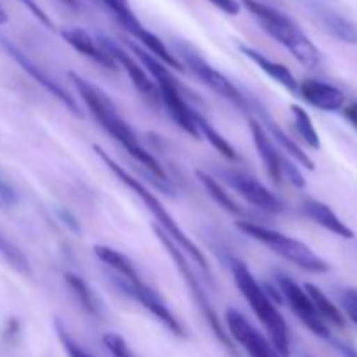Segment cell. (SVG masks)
<instances>
[{"label": "cell", "instance_id": "cell-3", "mask_svg": "<svg viewBox=\"0 0 357 357\" xmlns=\"http://www.w3.org/2000/svg\"><path fill=\"white\" fill-rule=\"evenodd\" d=\"M230 271H232L234 281H236L237 288H239L241 295L244 296L248 303H250L251 310L255 316L258 317L261 324H264L265 331L268 335V340L275 347L282 357L289 356V330L286 324L284 317L279 312L275 307L274 298L268 295L267 289L257 281L253 272L250 271L243 260L232 258L230 261Z\"/></svg>", "mask_w": 357, "mask_h": 357}, {"label": "cell", "instance_id": "cell-6", "mask_svg": "<svg viewBox=\"0 0 357 357\" xmlns=\"http://www.w3.org/2000/svg\"><path fill=\"white\" fill-rule=\"evenodd\" d=\"M237 229L246 234V236H250L251 239L267 246L272 253L279 255L281 258L291 261L293 265L303 268V271L312 272V274H324V272L330 271V265L302 241L293 239V237L284 236L282 232L258 225V223L250 222V220L237 222Z\"/></svg>", "mask_w": 357, "mask_h": 357}, {"label": "cell", "instance_id": "cell-23", "mask_svg": "<svg viewBox=\"0 0 357 357\" xmlns=\"http://www.w3.org/2000/svg\"><path fill=\"white\" fill-rule=\"evenodd\" d=\"M195 176H197V180L201 181L202 187L206 188V192L209 194V197H211L213 201L220 206V208H223L227 213H230V215H236V216L246 215V211H244V209L241 208L236 201H234L232 195H230L229 192L222 187V183H220L215 176H211V174L206 173V171H202V169L195 171Z\"/></svg>", "mask_w": 357, "mask_h": 357}, {"label": "cell", "instance_id": "cell-2", "mask_svg": "<svg viewBox=\"0 0 357 357\" xmlns=\"http://www.w3.org/2000/svg\"><path fill=\"white\" fill-rule=\"evenodd\" d=\"M93 150L96 152V155L103 160L105 166H107L108 169H110L112 173H114L115 176H117L119 180H121L122 183L129 188V190L135 192V195H138V197L142 199V202L145 204V208L149 209V211L153 215V218H155L157 227H159V229H162L164 232H166L167 236H169L171 239L178 244V246H180V250H183L185 253H187L188 257H190L192 260H194L195 264L201 267L202 272H206L208 275H211V268H209V264H208V260H206L204 255H202V251L199 250L197 244H195L194 241H192L190 237L183 232V229L178 225L176 220H174L173 216H171V213L164 208L162 202L155 197V194H152V190H149V188H146L145 185L138 180V178H135L131 173H128V171H126L124 167L117 162V160L112 159V157L108 155V153L105 152L100 145H94Z\"/></svg>", "mask_w": 357, "mask_h": 357}, {"label": "cell", "instance_id": "cell-8", "mask_svg": "<svg viewBox=\"0 0 357 357\" xmlns=\"http://www.w3.org/2000/svg\"><path fill=\"white\" fill-rule=\"evenodd\" d=\"M174 49H176V58L178 61L181 63V66H187L199 80H201L204 86H208L213 93H216L218 96L225 98L227 101L234 103L236 107H239L241 110L250 112V100L248 96H244L234 82H230L222 72L215 68L213 65H209L197 51L190 47L188 44H183V42H176L174 44Z\"/></svg>", "mask_w": 357, "mask_h": 357}, {"label": "cell", "instance_id": "cell-18", "mask_svg": "<svg viewBox=\"0 0 357 357\" xmlns=\"http://www.w3.org/2000/svg\"><path fill=\"white\" fill-rule=\"evenodd\" d=\"M250 129L251 136H253L255 149H257L258 155H260L261 162L265 164V169H267L268 176L274 183H281L282 181V157L278 152V149L272 143L271 136L267 135L264 128H261L260 122L251 115L250 117Z\"/></svg>", "mask_w": 357, "mask_h": 357}, {"label": "cell", "instance_id": "cell-27", "mask_svg": "<svg viewBox=\"0 0 357 357\" xmlns=\"http://www.w3.org/2000/svg\"><path fill=\"white\" fill-rule=\"evenodd\" d=\"M100 2L114 14V17L119 21V24L131 35H135L136 31L143 26V24L139 23L138 17H136V14L132 13L128 0H100Z\"/></svg>", "mask_w": 357, "mask_h": 357}, {"label": "cell", "instance_id": "cell-21", "mask_svg": "<svg viewBox=\"0 0 357 357\" xmlns=\"http://www.w3.org/2000/svg\"><path fill=\"white\" fill-rule=\"evenodd\" d=\"M303 213L309 220H312L314 223H317L319 227L326 229L328 232L335 234L338 237H344V239H352L354 237V232L342 222L337 216V213L326 206L324 202L316 201V199H309V201L303 202L302 206Z\"/></svg>", "mask_w": 357, "mask_h": 357}, {"label": "cell", "instance_id": "cell-16", "mask_svg": "<svg viewBox=\"0 0 357 357\" xmlns=\"http://www.w3.org/2000/svg\"><path fill=\"white\" fill-rule=\"evenodd\" d=\"M298 93L307 103L324 112H337L345 105V94L338 87L316 79H305L300 82Z\"/></svg>", "mask_w": 357, "mask_h": 357}, {"label": "cell", "instance_id": "cell-10", "mask_svg": "<svg viewBox=\"0 0 357 357\" xmlns=\"http://www.w3.org/2000/svg\"><path fill=\"white\" fill-rule=\"evenodd\" d=\"M112 279H114L117 288L121 289L124 295H128L129 298L142 303V305L145 307V309L149 310V312L152 314L160 324H164V326H166L174 337H181V338L185 337V330L183 326H181L180 321L176 319V316L171 312V309L166 305V302L160 298L159 293H157L153 288H150L143 279L129 282V281H124V279L117 278V275L114 274H112Z\"/></svg>", "mask_w": 357, "mask_h": 357}, {"label": "cell", "instance_id": "cell-22", "mask_svg": "<svg viewBox=\"0 0 357 357\" xmlns=\"http://www.w3.org/2000/svg\"><path fill=\"white\" fill-rule=\"evenodd\" d=\"M93 250H94V255L98 257V260H100L101 264L107 265L114 275H117V278L124 279V281H129V282L142 279L139 272L136 271L135 264H132L124 253H121V251L108 246H94Z\"/></svg>", "mask_w": 357, "mask_h": 357}, {"label": "cell", "instance_id": "cell-32", "mask_svg": "<svg viewBox=\"0 0 357 357\" xmlns=\"http://www.w3.org/2000/svg\"><path fill=\"white\" fill-rule=\"evenodd\" d=\"M340 302L349 319L357 326V289H344V293L340 295Z\"/></svg>", "mask_w": 357, "mask_h": 357}, {"label": "cell", "instance_id": "cell-28", "mask_svg": "<svg viewBox=\"0 0 357 357\" xmlns=\"http://www.w3.org/2000/svg\"><path fill=\"white\" fill-rule=\"evenodd\" d=\"M291 114H293V122H295L296 131H298V135L302 136L303 142H305L310 149L319 150L321 139H319V135H317L316 128H314L310 115L307 114L302 107H298V105H293Z\"/></svg>", "mask_w": 357, "mask_h": 357}, {"label": "cell", "instance_id": "cell-15", "mask_svg": "<svg viewBox=\"0 0 357 357\" xmlns=\"http://www.w3.org/2000/svg\"><path fill=\"white\" fill-rule=\"evenodd\" d=\"M253 110H255V114L258 115L257 121L260 122L261 128L267 131V135L271 136V139H275V143L281 146V150H284V152L288 153L289 159L296 160V162L302 164L303 167H307V169L312 171L314 160L310 159V157L307 155L302 149H300L298 143L293 142V138H289L288 132H286L284 129H282L281 126H279L278 122L271 117V114H268V112L265 110V108L261 107L257 100H250V112H253Z\"/></svg>", "mask_w": 357, "mask_h": 357}, {"label": "cell", "instance_id": "cell-13", "mask_svg": "<svg viewBox=\"0 0 357 357\" xmlns=\"http://www.w3.org/2000/svg\"><path fill=\"white\" fill-rule=\"evenodd\" d=\"M225 324L229 330V337L234 338L250 357H282L275 351L272 342L265 335H261L241 310L234 309V307L227 309Z\"/></svg>", "mask_w": 357, "mask_h": 357}, {"label": "cell", "instance_id": "cell-5", "mask_svg": "<svg viewBox=\"0 0 357 357\" xmlns=\"http://www.w3.org/2000/svg\"><path fill=\"white\" fill-rule=\"evenodd\" d=\"M129 47H131L132 54L138 58V61L142 63L143 68L146 70L150 77H152L153 84L157 87V93H159V100L164 107L167 108L169 115L173 117V121L183 129L187 135H190L192 138L199 139L197 128L194 124V112L195 108H192L187 103V100L183 98V93L180 89V84H178L176 77L171 73L169 66L164 65L162 61L155 58V56L150 54L149 51H145L139 45L129 42Z\"/></svg>", "mask_w": 357, "mask_h": 357}, {"label": "cell", "instance_id": "cell-39", "mask_svg": "<svg viewBox=\"0 0 357 357\" xmlns=\"http://www.w3.org/2000/svg\"><path fill=\"white\" fill-rule=\"evenodd\" d=\"M3 23H7V14H6V10L0 7V24H3Z\"/></svg>", "mask_w": 357, "mask_h": 357}, {"label": "cell", "instance_id": "cell-31", "mask_svg": "<svg viewBox=\"0 0 357 357\" xmlns=\"http://www.w3.org/2000/svg\"><path fill=\"white\" fill-rule=\"evenodd\" d=\"M103 345L112 357H135L132 351L129 349L128 342L119 333L103 335Z\"/></svg>", "mask_w": 357, "mask_h": 357}, {"label": "cell", "instance_id": "cell-30", "mask_svg": "<svg viewBox=\"0 0 357 357\" xmlns=\"http://www.w3.org/2000/svg\"><path fill=\"white\" fill-rule=\"evenodd\" d=\"M54 326H56V333H58L59 342H61V345L65 347L66 354H68L70 357H93L89 352L84 351V349L80 347L75 340H73L72 335L68 333V330H66V328L61 324V321H56Z\"/></svg>", "mask_w": 357, "mask_h": 357}, {"label": "cell", "instance_id": "cell-38", "mask_svg": "<svg viewBox=\"0 0 357 357\" xmlns=\"http://www.w3.org/2000/svg\"><path fill=\"white\" fill-rule=\"evenodd\" d=\"M59 2H63L65 6H68V7H73V9L79 6V2H77V0H59Z\"/></svg>", "mask_w": 357, "mask_h": 357}, {"label": "cell", "instance_id": "cell-40", "mask_svg": "<svg viewBox=\"0 0 357 357\" xmlns=\"http://www.w3.org/2000/svg\"><path fill=\"white\" fill-rule=\"evenodd\" d=\"M307 357H310V356H307Z\"/></svg>", "mask_w": 357, "mask_h": 357}, {"label": "cell", "instance_id": "cell-12", "mask_svg": "<svg viewBox=\"0 0 357 357\" xmlns=\"http://www.w3.org/2000/svg\"><path fill=\"white\" fill-rule=\"evenodd\" d=\"M0 45H2L3 51H6L7 54H9L10 58H13L14 61H16L17 65H20L21 68H23L24 72H26L28 75L35 80V82L40 84V86L44 87L49 94H52V96H54L59 103L65 105L66 110H70L73 115H77V117H80V115H82V110H80V107H79V103H77L75 98H73L72 94H70L68 91L61 86V84L56 82L54 79H51V77L47 75V72H45L44 68H40V66H38L37 63L30 58V56L24 54L20 47H16V45H14L10 40H7L6 37H0Z\"/></svg>", "mask_w": 357, "mask_h": 357}, {"label": "cell", "instance_id": "cell-24", "mask_svg": "<svg viewBox=\"0 0 357 357\" xmlns=\"http://www.w3.org/2000/svg\"><path fill=\"white\" fill-rule=\"evenodd\" d=\"M194 124L195 128H197L199 136H204V138L209 142V145H211L215 150H218L225 159L239 160V155H237L236 149H234V146L227 142V138H223V136L213 128L211 122H209L204 115L199 114L197 110L194 112Z\"/></svg>", "mask_w": 357, "mask_h": 357}, {"label": "cell", "instance_id": "cell-17", "mask_svg": "<svg viewBox=\"0 0 357 357\" xmlns=\"http://www.w3.org/2000/svg\"><path fill=\"white\" fill-rule=\"evenodd\" d=\"M309 7L328 33L347 44H357V30L347 17L321 0H310Z\"/></svg>", "mask_w": 357, "mask_h": 357}, {"label": "cell", "instance_id": "cell-35", "mask_svg": "<svg viewBox=\"0 0 357 357\" xmlns=\"http://www.w3.org/2000/svg\"><path fill=\"white\" fill-rule=\"evenodd\" d=\"M16 202H17V194L13 190V187H9V185L0 178V204L14 206Z\"/></svg>", "mask_w": 357, "mask_h": 357}, {"label": "cell", "instance_id": "cell-19", "mask_svg": "<svg viewBox=\"0 0 357 357\" xmlns=\"http://www.w3.org/2000/svg\"><path fill=\"white\" fill-rule=\"evenodd\" d=\"M61 37L65 38L66 44L72 45L77 52H80L82 56L89 58L91 61L98 63L100 66L107 70H117L114 59L105 52V49L101 47L100 42L93 37L91 33H87L82 28H63Z\"/></svg>", "mask_w": 357, "mask_h": 357}, {"label": "cell", "instance_id": "cell-9", "mask_svg": "<svg viewBox=\"0 0 357 357\" xmlns=\"http://www.w3.org/2000/svg\"><path fill=\"white\" fill-rule=\"evenodd\" d=\"M275 281H278V291L286 302L291 307L293 314L312 331L316 337L324 338V340H330L331 333L328 330L326 323L323 321V317L319 316V312L314 307L312 300L307 295L305 289L298 284V282L293 281L289 275L278 272L275 274Z\"/></svg>", "mask_w": 357, "mask_h": 357}, {"label": "cell", "instance_id": "cell-36", "mask_svg": "<svg viewBox=\"0 0 357 357\" xmlns=\"http://www.w3.org/2000/svg\"><path fill=\"white\" fill-rule=\"evenodd\" d=\"M330 342H331V344H333V347L337 349V351L340 352V354L344 356V357H357L356 349L351 347V345H349V344H345V342L337 340V338H333V337L330 338Z\"/></svg>", "mask_w": 357, "mask_h": 357}, {"label": "cell", "instance_id": "cell-33", "mask_svg": "<svg viewBox=\"0 0 357 357\" xmlns=\"http://www.w3.org/2000/svg\"><path fill=\"white\" fill-rule=\"evenodd\" d=\"M21 3H23L24 7H26L28 10H30L31 14H33L35 17H37L38 21H40L42 24H44L45 28H49V30H54V23H52L51 20H49V16L47 14L44 13V10L40 9V7L37 6V3H35V0H20Z\"/></svg>", "mask_w": 357, "mask_h": 357}, {"label": "cell", "instance_id": "cell-4", "mask_svg": "<svg viewBox=\"0 0 357 357\" xmlns=\"http://www.w3.org/2000/svg\"><path fill=\"white\" fill-rule=\"evenodd\" d=\"M241 6L246 7L261 28L271 35L274 40L284 45L302 65L307 68H317L321 65V52L314 42L303 33L298 24L289 20L286 14L274 7L261 3L258 0H241Z\"/></svg>", "mask_w": 357, "mask_h": 357}, {"label": "cell", "instance_id": "cell-14", "mask_svg": "<svg viewBox=\"0 0 357 357\" xmlns=\"http://www.w3.org/2000/svg\"><path fill=\"white\" fill-rule=\"evenodd\" d=\"M96 40L100 42V45L105 49V52L114 59L115 65L122 66V68L126 70V73H128L132 86H135L136 89L146 98V100L152 101L153 105H159L160 100H159V93H157L155 84H153L152 77L146 73V70L143 68L142 63L136 61L135 56L129 54V52L126 51V49H122L114 38L107 37V35H98Z\"/></svg>", "mask_w": 357, "mask_h": 357}, {"label": "cell", "instance_id": "cell-7", "mask_svg": "<svg viewBox=\"0 0 357 357\" xmlns=\"http://www.w3.org/2000/svg\"><path fill=\"white\" fill-rule=\"evenodd\" d=\"M153 232H155L157 239L160 241V244L164 246V250L167 251V255L171 257V260H173L174 265H176L178 272H180L181 278H183V281H185V284H187L188 293H190V296L194 298L195 305H197V309L201 310L202 316L206 317V321H208V324H209V328L213 330V333L216 335V338H218V340L222 342L225 347L232 349V340H230L229 333H225V330H223L222 323H220L218 314H216L215 307H213L211 302H209L208 295H206V291H204V288H202L199 278L195 275V272L192 271V265L188 264V258L185 257L183 251L180 250V246H178V244L174 243V241L171 239V237L167 236L162 229H159L157 225H153Z\"/></svg>", "mask_w": 357, "mask_h": 357}, {"label": "cell", "instance_id": "cell-11", "mask_svg": "<svg viewBox=\"0 0 357 357\" xmlns=\"http://www.w3.org/2000/svg\"><path fill=\"white\" fill-rule=\"evenodd\" d=\"M215 173L218 174L223 183L234 188L237 194L243 195L248 202H251L257 208L268 213L282 211V202L279 201L278 195L272 190H268L264 183H260L251 174L239 169H234V167H215Z\"/></svg>", "mask_w": 357, "mask_h": 357}, {"label": "cell", "instance_id": "cell-25", "mask_svg": "<svg viewBox=\"0 0 357 357\" xmlns=\"http://www.w3.org/2000/svg\"><path fill=\"white\" fill-rule=\"evenodd\" d=\"M303 289H305L307 295L310 296L314 307H316V310L319 312V316L323 317L324 323L328 321V323L335 324V326H338V328L345 326L344 314L340 312V309H338V307L335 305V303L331 302V300L328 298V296L324 295V293L321 291L316 284H310V282H307V284L303 286Z\"/></svg>", "mask_w": 357, "mask_h": 357}, {"label": "cell", "instance_id": "cell-29", "mask_svg": "<svg viewBox=\"0 0 357 357\" xmlns=\"http://www.w3.org/2000/svg\"><path fill=\"white\" fill-rule=\"evenodd\" d=\"M0 257L10 265L16 272L23 275H30V264H28V258L21 253V250L17 246H14L2 232H0Z\"/></svg>", "mask_w": 357, "mask_h": 357}, {"label": "cell", "instance_id": "cell-26", "mask_svg": "<svg viewBox=\"0 0 357 357\" xmlns=\"http://www.w3.org/2000/svg\"><path fill=\"white\" fill-rule=\"evenodd\" d=\"M65 281L66 284L70 286L73 295H75L77 302L82 305V309L86 310L87 314H91V316L94 317L100 316V303H98L96 296H94L93 289L89 288V284H87L80 275H75V274H65Z\"/></svg>", "mask_w": 357, "mask_h": 357}, {"label": "cell", "instance_id": "cell-37", "mask_svg": "<svg viewBox=\"0 0 357 357\" xmlns=\"http://www.w3.org/2000/svg\"><path fill=\"white\" fill-rule=\"evenodd\" d=\"M344 117L347 119L349 124L357 131V103H352L344 108Z\"/></svg>", "mask_w": 357, "mask_h": 357}, {"label": "cell", "instance_id": "cell-1", "mask_svg": "<svg viewBox=\"0 0 357 357\" xmlns=\"http://www.w3.org/2000/svg\"><path fill=\"white\" fill-rule=\"evenodd\" d=\"M70 80L73 82V86L77 87L80 94V100L84 101L87 110L91 112L94 119L100 122L101 128L129 153L135 160H138L145 169L150 171L153 178H155L157 183L162 185V188L166 192H173V187L169 185L167 180V174L164 171V167L160 166L159 160L149 152V150L143 146V143L139 142L138 135L132 131L131 126L121 117V114L117 112V107L114 105V101L107 96L105 91H101L100 87L94 86L93 82L86 80L84 77L77 75V73L70 72L68 73Z\"/></svg>", "mask_w": 357, "mask_h": 357}, {"label": "cell", "instance_id": "cell-20", "mask_svg": "<svg viewBox=\"0 0 357 357\" xmlns=\"http://www.w3.org/2000/svg\"><path fill=\"white\" fill-rule=\"evenodd\" d=\"M239 51L250 59L251 63L258 66L264 73H267L272 80H275L278 84H281L284 89H288L289 93H298V82H296L295 75L291 73V70L288 66H284L282 63L274 61V59L267 58L264 52L257 51L255 47L246 44H239Z\"/></svg>", "mask_w": 357, "mask_h": 357}, {"label": "cell", "instance_id": "cell-34", "mask_svg": "<svg viewBox=\"0 0 357 357\" xmlns=\"http://www.w3.org/2000/svg\"><path fill=\"white\" fill-rule=\"evenodd\" d=\"M209 2L229 16H237L241 13V3L237 0H209Z\"/></svg>", "mask_w": 357, "mask_h": 357}]
</instances>
